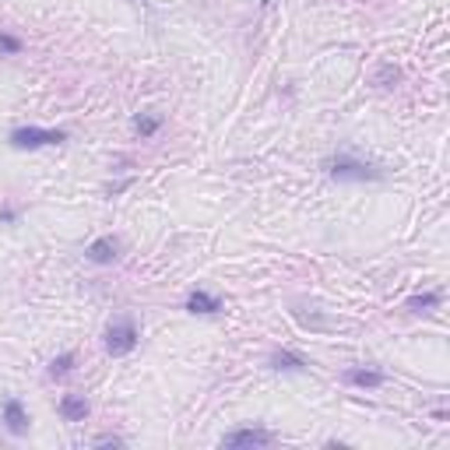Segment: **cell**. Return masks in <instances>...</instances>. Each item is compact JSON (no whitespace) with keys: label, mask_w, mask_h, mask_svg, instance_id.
<instances>
[{"label":"cell","mask_w":450,"mask_h":450,"mask_svg":"<svg viewBox=\"0 0 450 450\" xmlns=\"http://www.w3.org/2000/svg\"><path fill=\"white\" fill-rule=\"evenodd\" d=\"M134 127H138L141 138H151V134L162 127V120H158V117H144V112H141V117H134Z\"/></svg>","instance_id":"cell-13"},{"label":"cell","mask_w":450,"mask_h":450,"mask_svg":"<svg viewBox=\"0 0 450 450\" xmlns=\"http://www.w3.org/2000/svg\"><path fill=\"white\" fill-rule=\"evenodd\" d=\"M71 366H74V352L56 356V359L49 362V376H64V373H71Z\"/></svg>","instance_id":"cell-12"},{"label":"cell","mask_w":450,"mask_h":450,"mask_svg":"<svg viewBox=\"0 0 450 450\" xmlns=\"http://www.w3.org/2000/svg\"><path fill=\"white\" fill-rule=\"evenodd\" d=\"M345 380H349V383H356V387H380L387 376H383L380 369H349V373H345Z\"/></svg>","instance_id":"cell-10"},{"label":"cell","mask_w":450,"mask_h":450,"mask_svg":"<svg viewBox=\"0 0 450 450\" xmlns=\"http://www.w3.org/2000/svg\"><path fill=\"white\" fill-rule=\"evenodd\" d=\"M67 141V134L64 131H42V127H18L15 134H11V144L15 148H46V144H64Z\"/></svg>","instance_id":"cell-3"},{"label":"cell","mask_w":450,"mask_h":450,"mask_svg":"<svg viewBox=\"0 0 450 450\" xmlns=\"http://www.w3.org/2000/svg\"><path fill=\"white\" fill-rule=\"evenodd\" d=\"M260 4H271V0H260Z\"/></svg>","instance_id":"cell-18"},{"label":"cell","mask_w":450,"mask_h":450,"mask_svg":"<svg viewBox=\"0 0 450 450\" xmlns=\"http://www.w3.org/2000/svg\"><path fill=\"white\" fill-rule=\"evenodd\" d=\"M134 349H138V324H134V317L109 320V327H106V352L109 356H127Z\"/></svg>","instance_id":"cell-2"},{"label":"cell","mask_w":450,"mask_h":450,"mask_svg":"<svg viewBox=\"0 0 450 450\" xmlns=\"http://www.w3.org/2000/svg\"><path fill=\"white\" fill-rule=\"evenodd\" d=\"M0 53H22V39L8 35V32H0Z\"/></svg>","instance_id":"cell-16"},{"label":"cell","mask_w":450,"mask_h":450,"mask_svg":"<svg viewBox=\"0 0 450 450\" xmlns=\"http://www.w3.org/2000/svg\"><path fill=\"white\" fill-rule=\"evenodd\" d=\"M274 443V436L267 429H233V433H225L222 436V447H267Z\"/></svg>","instance_id":"cell-4"},{"label":"cell","mask_w":450,"mask_h":450,"mask_svg":"<svg viewBox=\"0 0 450 450\" xmlns=\"http://www.w3.org/2000/svg\"><path fill=\"white\" fill-rule=\"evenodd\" d=\"M271 366H274V369H285V373H303L310 362H306L303 356H296V352H285V349H281V352L271 356Z\"/></svg>","instance_id":"cell-9"},{"label":"cell","mask_w":450,"mask_h":450,"mask_svg":"<svg viewBox=\"0 0 450 450\" xmlns=\"http://www.w3.org/2000/svg\"><path fill=\"white\" fill-rule=\"evenodd\" d=\"M85 257L92 260V264H112L120 257V243L112 240V236H102V240H95L88 250H85Z\"/></svg>","instance_id":"cell-6"},{"label":"cell","mask_w":450,"mask_h":450,"mask_svg":"<svg viewBox=\"0 0 450 450\" xmlns=\"http://www.w3.org/2000/svg\"><path fill=\"white\" fill-rule=\"evenodd\" d=\"M187 310H190V313H204V317H208V313H218V310H222V299H218V296H211V292H201V289H197V292H190Z\"/></svg>","instance_id":"cell-7"},{"label":"cell","mask_w":450,"mask_h":450,"mask_svg":"<svg viewBox=\"0 0 450 450\" xmlns=\"http://www.w3.org/2000/svg\"><path fill=\"white\" fill-rule=\"evenodd\" d=\"M92 447H124V436H112V433H106V436H95V440H92Z\"/></svg>","instance_id":"cell-17"},{"label":"cell","mask_w":450,"mask_h":450,"mask_svg":"<svg viewBox=\"0 0 450 450\" xmlns=\"http://www.w3.org/2000/svg\"><path fill=\"white\" fill-rule=\"evenodd\" d=\"M296 317H299L303 327H313V331H327V327H331V320H324V317H317V313H310V317H306V313H296Z\"/></svg>","instance_id":"cell-15"},{"label":"cell","mask_w":450,"mask_h":450,"mask_svg":"<svg viewBox=\"0 0 450 450\" xmlns=\"http://www.w3.org/2000/svg\"><path fill=\"white\" fill-rule=\"evenodd\" d=\"M324 169L334 176V180H342V183H366V180H383V169L362 162V158H352V155H334L324 162Z\"/></svg>","instance_id":"cell-1"},{"label":"cell","mask_w":450,"mask_h":450,"mask_svg":"<svg viewBox=\"0 0 450 450\" xmlns=\"http://www.w3.org/2000/svg\"><path fill=\"white\" fill-rule=\"evenodd\" d=\"M398 78H401V71H398V67H390V64H383V67L376 71V85H383V88H390Z\"/></svg>","instance_id":"cell-14"},{"label":"cell","mask_w":450,"mask_h":450,"mask_svg":"<svg viewBox=\"0 0 450 450\" xmlns=\"http://www.w3.org/2000/svg\"><path fill=\"white\" fill-rule=\"evenodd\" d=\"M60 415H64L67 422H85V415H88V401L78 398V394H67V398H60Z\"/></svg>","instance_id":"cell-8"},{"label":"cell","mask_w":450,"mask_h":450,"mask_svg":"<svg viewBox=\"0 0 450 450\" xmlns=\"http://www.w3.org/2000/svg\"><path fill=\"white\" fill-rule=\"evenodd\" d=\"M433 306H440V292H422V296H412V299H408V310H415V313L433 310Z\"/></svg>","instance_id":"cell-11"},{"label":"cell","mask_w":450,"mask_h":450,"mask_svg":"<svg viewBox=\"0 0 450 450\" xmlns=\"http://www.w3.org/2000/svg\"><path fill=\"white\" fill-rule=\"evenodd\" d=\"M4 426H8L11 436H25L28 433V412H25V405L18 398L4 401Z\"/></svg>","instance_id":"cell-5"}]
</instances>
